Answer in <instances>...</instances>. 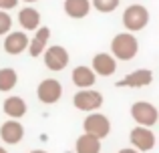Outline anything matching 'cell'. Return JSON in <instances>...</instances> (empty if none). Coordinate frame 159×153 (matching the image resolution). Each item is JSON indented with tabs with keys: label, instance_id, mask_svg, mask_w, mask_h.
<instances>
[{
	"label": "cell",
	"instance_id": "ac0fdd59",
	"mask_svg": "<svg viewBox=\"0 0 159 153\" xmlns=\"http://www.w3.org/2000/svg\"><path fill=\"white\" fill-rule=\"evenodd\" d=\"M75 151L77 153H101V141L83 133L77 139V143H75Z\"/></svg>",
	"mask_w": 159,
	"mask_h": 153
},
{
	"label": "cell",
	"instance_id": "5b68a950",
	"mask_svg": "<svg viewBox=\"0 0 159 153\" xmlns=\"http://www.w3.org/2000/svg\"><path fill=\"white\" fill-rule=\"evenodd\" d=\"M73 105L77 107L79 111L95 113V111L101 109V105H103V95L99 93V91H93V89L79 91V93H75V97H73Z\"/></svg>",
	"mask_w": 159,
	"mask_h": 153
},
{
	"label": "cell",
	"instance_id": "ba28073f",
	"mask_svg": "<svg viewBox=\"0 0 159 153\" xmlns=\"http://www.w3.org/2000/svg\"><path fill=\"white\" fill-rule=\"evenodd\" d=\"M44 65H47L48 71H62V69L69 65V51L61 44H54V47H48L44 51Z\"/></svg>",
	"mask_w": 159,
	"mask_h": 153
},
{
	"label": "cell",
	"instance_id": "d4e9b609",
	"mask_svg": "<svg viewBox=\"0 0 159 153\" xmlns=\"http://www.w3.org/2000/svg\"><path fill=\"white\" fill-rule=\"evenodd\" d=\"M0 153H8V151H6V149H4V147H2V145H0Z\"/></svg>",
	"mask_w": 159,
	"mask_h": 153
},
{
	"label": "cell",
	"instance_id": "cb8c5ba5",
	"mask_svg": "<svg viewBox=\"0 0 159 153\" xmlns=\"http://www.w3.org/2000/svg\"><path fill=\"white\" fill-rule=\"evenodd\" d=\"M28 153H48V151H44V149H32V151H28Z\"/></svg>",
	"mask_w": 159,
	"mask_h": 153
},
{
	"label": "cell",
	"instance_id": "4fadbf2b",
	"mask_svg": "<svg viewBox=\"0 0 159 153\" xmlns=\"http://www.w3.org/2000/svg\"><path fill=\"white\" fill-rule=\"evenodd\" d=\"M51 38V28L48 26H39L36 28V34L32 40H28V52L30 56H40L47 51V43Z\"/></svg>",
	"mask_w": 159,
	"mask_h": 153
},
{
	"label": "cell",
	"instance_id": "5bb4252c",
	"mask_svg": "<svg viewBox=\"0 0 159 153\" xmlns=\"http://www.w3.org/2000/svg\"><path fill=\"white\" fill-rule=\"evenodd\" d=\"M2 109L4 113L8 115L10 119H14V121H18L20 117H24L26 115V101H24L22 97H16V95H12V97H6L2 103Z\"/></svg>",
	"mask_w": 159,
	"mask_h": 153
},
{
	"label": "cell",
	"instance_id": "7a4b0ae2",
	"mask_svg": "<svg viewBox=\"0 0 159 153\" xmlns=\"http://www.w3.org/2000/svg\"><path fill=\"white\" fill-rule=\"evenodd\" d=\"M83 129H85V135H91L95 139H105L109 133H111V121L107 119V115L103 113H89L83 121Z\"/></svg>",
	"mask_w": 159,
	"mask_h": 153
},
{
	"label": "cell",
	"instance_id": "9c48e42d",
	"mask_svg": "<svg viewBox=\"0 0 159 153\" xmlns=\"http://www.w3.org/2000/svg\"><path fill=\"white\" fill-rule=\"evenodd\" d=\"M24 137V127L14 119H8L0 125V139L6 145H18Z\"/></svg>",
	"mask_w": 159,
	"mask_h": 153
},
{
	"label": "cell",
	"instance_id": "d6986e66",
	"mask_svg": "<svg viewBox=\"0 0 159 153\" xmlns=\"http://www.w3.org/2000/svg\"><path fill=\"white\" fill-rule=\"evenodd\" d=\"M16 83H18V75H16L14 69H0V91L2 93H8V91H12L16 87Z\"/></svg>",
	"mask_w": 159,
	"mask_h": 153
},
{
	"label": "cell",
	"instance_id": "52a82bcc",
	"mask_svg": "<svg viewBox=\"0 0 159 153\" xmlns=\"http://www.w3.org/2000/svg\"><path fill=\"white\" fill-rule=\"evenodd\" d=\"M129 141H131L133 149L139 153L151 151L155 147V133L147 127H133L129 133Z\"/></svg>",
	"mask_w": 159,
	"mask_h": 153
},
{
	"label": "cell",
	"instance_id": "8fae6325",
	"mask_svg": "<svg viewBox=\"0 0 159 153\" xmlns=\"http://www.w3.org/2000/svg\"><path fill=\"white\" fill-rule=\"evenodd\" d=\"M91 71L99 77H111V75H115V71H117V61L113 59L109 52H99V55L93 56V67H91Z\"/></svg>",
	"mask_w": 159,
	"mask_h": 153
},
{
	"label": "cell",
	"instance_id": "9a60e30c",
	"mask_svg": "<svg viewBox=\"0 0 159 153\" xmlns=\"http://www.w3.org/2000/svg\"><path fill=\"white\" fill-rule=\"evenodd\" d=\"M95 81H97V77H95V73L91 71V67L81 65V67L73 69V83H75V85H77L81 91L91 89V87L95 85Z\"/></svg>",
	"mask_w": 159,
	"mask_h": 153
},
{
	"label": "cell",
	"instance_id": "2e32d148",
	"mask_svg": "<svg viewBox=\"0 0 159 153\" xmlns=\"http://www.w3.org/2000/svg\"><path fill=\"white\" fill-rule=\"evenodd\" d=\"M18 24L24 28V30H36L40 26V12L34 10V8L26 6L18 12Z\"/></svg>",
	"mask_w": 159,
	"mask_h": 153
},
{
	"label": "cell",
	"instance_id": "44dd1931",
	"mask_svg": "<svg viewBox=\"0 0 159 153\" xmlns=\"http://www.w3.org/2000/svg\"><path fill=\"white\" fill-rule=\"evenodd\" d=\"M10 26H12L10 14L0 10V36H2V34H8V32H10Z\"/></svg>",
	"mask_w": 159,
	"mask_h": 153
},
{
	"label": "cell",
	"instance_id": "3957f363",
	"mask_svg": "<svg viewBox=\"0 0 159 153\" xmlns=\"http://www.w3.org/2000/svg\"><path fill=\"white\" fill-rule=\"evenodd\" d=\"M131 117H133V121L137 123V127H147V129H151V127L157 123L159 113H157V109H155L153 103L137 101V103L131 105Z\"/></svg>",
	"mask_w": 159,
	"mask_h": 153
},
{
	"label": "cell",
	"instance_id": "277c9868",
	"mask_svg": "<svg viewBox=\"0 0 159 153\" xmlns=\"http://www.w3.org/2000/svg\"><path fill=\"white\" fill-rule=\"evenodd\" d=\"M123 24L127 30L137 32V30H143L145 26L149 24V10L141 4H131V6L125 8L123 12Z\"/></svg>",
	"mask_w": 159,
	"mask_h": 153
},
{
	"label": "cell",
	"instance_id": "6da1fadb",
	"mask_svg": "<svg viewBox=\"0 0 159 153\" xmlns=\"http://www.w3.org/2000/svg\"><path fill=\"white\" fill-rule=\"evenodd\" d=\"M139 51V43L131 32H119L111 40V52L115 61H131Z\"/></svg>",
	"mask_w": 159,
	"mask_h": 153
},
{
	"label": "cell",
	"instance_id": "30bf717a",
	"mask_svg": "<svg viewBox=\"0 0 159 153\" xmlns=\"http://www.w3.org/2000/svg\"><path fill=\"white\" fill-rule=\"evenodd\" d=\"M153 83V71L149 69H137V71L129 73L123 81L117 83V87H131V89H141Z\"/></svg>",
	"mask_w": 159,
	"mask_h": 153
},
{
	"label": "cell",
	"instance_id": "484cf974",
	"mask_svg": "<svg viewBox=\"0 0 159 153\" xmlns=\"http://www.w3.org/2000/svg\"><path fill=\"white\" fill-rule=\"evenodd\" d=\"M24 2H36V0H24Z\"/></svg>",
	"mask_w": 159,
	"mask_h": 153
},
{
	"label": "cell",
	"instance_id": "603a6c76",
	"mask_svg": "<svg viewBox=\"0 0 159 153\" xmlns=\"http://www.w3.org/2000/svg\"><path fill=\"white\" fill-rule=\"evenodd\" d=\"M117 153H139V151H135L133 147H123V149H119Z\"/></svg>",
	"mask_w": 159,
	"mask_h": 153
},
{
	"label": "cell",
	"instance_id": "7402d4cb",
	"mask_svg": "<svg viewBox=\"0 0 159 153\" xmlns=\"http://www.w3.org/2000/svg\"><path fill=\"white\" fill-rule=\"evenodd\" d=\"M18 0H0V10H12L16 8Z\"/></svg>",
	"mask_w": 159,
	"mask_h": 153
},
{
	"label": "cell",
	"instance_id": "ffe728a7",
	"mask_svg": "<svg viewBox=\"0 0 159 153\" xmlns=\"http://www.w3.org/2000/svg\"><path fill=\"white\" fill-rule=\"evenodd\" d=\"M121 0H93L91 6H95V10L99 12H113L117 6H119Z\"/></svg>",
	"mask_w": 159,
	"mask_h": 153
},
{
	"label": "cell",
	"instance_id": "8992f818",
	"mask_svg": "<svg viewBox=\"0 0 159 153\" xmlns=\"http://www.w3.org/2000/svg\"><path fill=\"white\" fill-rule=\"evenodd\" d=\"M36 97H39V101L44 103V105H54V103H58L61 97H62V85L57 79H44V81L39 83Z\"/></svg>",
	"mask_w": 159,
	"mask_h": 153
},
{
	"label": "cell",
	"instance_id": "e0dca14e",
	"mask_svg": "<svg viewBox=\"0 0 159 153\" xmlns=\"http://www.w3.org/2000/svg\"><path fill=\"white\" fill-rule=\"evenodd\" d=\"M65 12L70 18H85L91 12V0H65Z\"/></svg>",
	"mask_w": 159,
	"mask_h": 153
},
{
	"label": "cell",
	"instance_id": "7c38bea8",
	"mask_svg": "<svg viewBox=\"0 0 159 153\" xmlns=\"http://www.w3.org/2000/svg\"><path fill=\"white\" fill-rule=\"evenodd\" d=\"M28 48V36L26 32L16 30V32H8L4 38V51L8 55H20Z\"/></svg>",
	"mask_w": 159,
	"mask_h": 153
}]
</instances>
